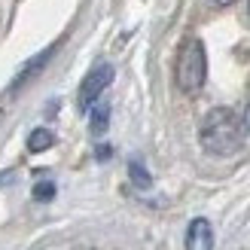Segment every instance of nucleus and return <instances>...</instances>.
I'll use <instances>...</instances> for the list:
<instances>
[{
	"mask_svg": "<svg viewBox=\"0 0 250 250\" xmlns=\"http://www.w3.org/2000/svg\"><path fill=\"white\" fill-rule=\"evenodd\" d=\"M52 144H55V134L49 128H34L28 134V149H31V153H43V149H49Z\"/></svg>",
	"mask_w": 250,
	"mask_h": 250,
	"instance_id": "nucleus-7",
	"label": "nucleus"
},
{
	"mask_svg": "<svg viewBox=\"0 0 250 250\" xmlns=\"http://www.w3.org/2000/svg\"><path fill=\"white\" fill-rule=\"evenodd\" d=\"M55 49H58V43L46 46L40 55H34V58H28V61H24V64H21V70H19L16 77H12V83H9V95H19V92L24 89V85H28V83L37 77V73H40V70L49 64V58L55 55Z\"/></svg>",
	"mask_w": 250,
	"mask_h": 250,
	"instance_id": "nucleus-4",
	"label": "nucleus"
},
{
	"mask_svg": "<svg viewBox=\"0 0 250 250\" xmlns=\"http://www.w3.org/2000/svg\"><path fill=\"white\" fill-rule=\"evenodd\" d=\"M113 83V64H107V61H98V64L85 73V80L80 85V107L89 110L98 98L104 95V89Z\"/></svg>",
	"mask_w": 250,
	"mask_h": 250,
	"instance_id": "nucleus-3",
	"label": "nucleus"
},
{
	"mask_svg": "<svg viewBox=\"0 0 250 250\" xmlns=\"http://www.w3.org/2000/svg\"><path fill=\"white\" fill-rule=\"evenodd\" d=\"M214 3H217V6H229V3H232V0H214Z\"/></svg>",
	"mask_w": 250,
	"mask_h": 250,
	"instance_id": "nucleus-12",
	"label": "nucleus"
},
{
	"mask_svg": "<svg viewBox=\"0 0 250 250\" xmlns=\"http://www.w3.org/2000/svg\"><path fill=\"white\" fill-rule=\"evenodd\" d=\"M208 77V55H205V46L198 37H189L180 49V58H177V85L186 95H195L198 89L205 85Z\"/></svg>",
	"mask_w": 250,
	"mask_h": 250,
	"instance_id": "nucleus-2",
	"label": "nucleus"
},
{
	"mask_svg": "<svg viewBox=\"0 0 250 250\" xmlns=\"http://www.w3.org/2000/svg\"><path fill=\"white\" fill-rule=\"evenodd\" d=\"M198 141L210 156H232L241 146V119L229 107H214L202 122Z\"/></svg>",
	"mask_w": 250,
	"mask_h": 250,
	"instance_id": "nucleus-1",
	"label": "nucleus"
},
{
	"mask_svg": "<svg viewBox=\"0 0 250 250\" xmlns=\"http://www.w3.org/2000/svg\"><path fill=\"white\" fill-rule=\"evenodd\" d=\"M186 250H214V229L205 217H195L186 229Z\"/></svg>",
	"mask_w": 250,
	"mask_h": 250,
	"instance_id": "nucleus-5",
	"label": "nucleus"
},
{
	"mask_svg": "<svg viewBox=\"0 0 250 250\" xmlns=\"http://www.w3.org/2000/svg\"><path fill=\"white\" fill-rule=\"evenodd\" d=\"M34 198H37V202H52V198H55V183L52 180H40L34 186Z\"/></svg>",
	"mask_w": 250,
	"mask_h": 250,
	"instance_id": "nucleus-9",
	"label": "nucleus"
},
{
	"mask_svg": "<svg viewBox=\"0 0 250 250\" xmlns=\"http://www.w3.org/2000/svg\"><path fill=\"white\" fill-rule=\"evenodd\" d=\"M89 110H92V116H89V128H92V134H104L107 125H110V104H98V101H95Z\"/></svg>",
	"mask_w": 250,
	"mask_h": 250,
	"instance_id": "nucleus-6",
	"label": "nucleus"
},
{
	"mask_svg": "<svg viewBox=\"0 0 250 250\" xmlns=\"http://www.w3.org/2000/svg\"><path fill=\"white\" fill-rule=\"evenodd\" d=\"M110 153H113V149H110L107 144H101V146H98V159H101V162H107V159H110Z\"/></svg>",
	"mask_w": 250,
	"mask_h": 250,
	"instance_id": "nucleus-11",
	"label": "nucleus"
},
{
	"mask_svg": "<svg viewBox=\"0 0 250 250\" xmlns=\"http://www.w3.org/2000/svg\"><path fill=\"white\" fill-rule=\"evenodd\" d=\"M128 177H131V183L137 186V189H149V186H153V177H149V171L144 168L141 159H131L128 162Z\"/></svg>",
	"mask_w": 250,
	"mask_h": 250,
	"instance_id": "nucleus-8",
	"label": "nucleus"
},
{
	"mask_svg": "<svg viewBox=\"0 0 250 250\" xmlns=\"http://www.w3.org/2000/svg\"><path fill=\"white\" fill-rule=\"evenodd\" d=\"M241 131L250 137V104H247V110H244V116H241Z\"/></svg>",
	"mask_w": 250,
	"mask_h": 250,
	"instance_id": "nucleus-10",
	"label": "nucleus"
}]
</instances>
